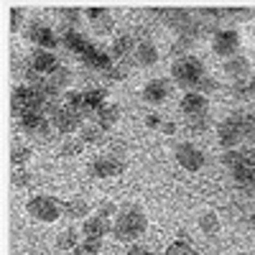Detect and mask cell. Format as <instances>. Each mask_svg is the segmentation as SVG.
Wrapping results in <instances>:
<instances>
[{"instance_id":"1","label":"cell","mask_w":255,"mask_h":255,"mask_svg":"<svg viewBox=\"0 0 255 255\" xmlns=\"http://www.w3.org/2000/svg\"><path fill=\"white\" fill-rule=\"evenodd\" d=\"M148 230V217L145 212L135 204H128L120 209L118 220L113 222V235L120 240V243H133L138 240L143 232Z\"/></svg>"},{"instance_id":"2","label":"cell","mask_w":255,"mask_h":255,"mask_svg":"<svg viewBox=\"0 0 255 255\" xmlns=\"http://www.w3.org/2000/svg\"><path fill=\"white\" fill-rule=\"evenodd\" d=\"M204 64L197 59V56H184V59H176L174 61V67H171V77L174 82L179 84V87L189 90V92H194L197 90V84L202 82L204 77Z\"/></svg>"},{"instance_id":"3","label":"cell","mask_w":255,"mask_h":255,"mask_svg":"<svg viewBox=\"0 0 255 255\" xmlns=\"http://www.w3.org/2000/svg\"><path fill=\"white\" fill-rule=\"evenodd\" d=\"M26 212L38 222H56L64 215V202H59L49 194H38V197L28 199Z\"/></svg>"},{"instance_id":"4","label":"cell","mask_w":255,"mask_h":255,"mask_svg":"<svg viewBox=\"0 0 255 255\" xmlns=\"http://www.w3.org/2000/svg\"><path fill=\"white\" fill-rule=\"evenodd\" d=\"M46 102H49V100L41 95L36 87H28V84H20V87H15V92H13V110H15L18 115L44 113Z\"/></svg>"},{"instance_id":"5","label":"cell","mask_w":255,"mask_h":255,"mask_svg":"<svg viewBox=\"0 0 255 255\" xmlns=\"http://www.w3.org/2000/svg\"><path fill=\"white\" fill-rule=\"evenodd\" d=\"M245 138V115L240 113H232L230 118L222 120L220 125V133H217V140L225 151H232V148H238L240 140Z\"/></svg>"},{"instance_id":"6","label":"cell","mask_w":255,"mask_h":255,"mask_svg":"<svg viewBox=\"0 0 255 255\" xmlns=\"http://www.w3.org/2000/svg\"><path fill=\"white\" fill-rule=\"evenodd\" d=\"M23 36L31 41V44H36L41 51H51V49H56V46L61 44V38H56V33H54L46 23H36V20L26 26Z\"/></svg>"},{"instance_id":"7","label":"cell","mask_w":255,"mask_h":255,"mask_svg":"<svg viewBox=\"0 0 255 255\" xmlns=\"http://www.w3.org/2000/svg\"><path fill=\"white\" fill-rule=\"evenodd\" d=\"M212 49H215L217 56H225V59H232L238 56V49H240V33L235 28H222L212 36Z\"/></svg>"},{"instance_id":"8","label":"cell","mask_w":255,"mask_h":255,"mask_svg":"<svg viewBox=\"0 0 255 255\" xmlns=\"http://www.w3.org/2000/svg\"><path fill=\"white\" fill-rule=\"evenodd\" d=\"M153 15H158L163 23L171 31H176L179 36L189 28L191 20H194V13L186 10V8H158V10H153Z\"/></svg>"},{"instance_id":"9","label":"cell","mask_w":255,"mask_h":255,"mask_svg":"<svg viewBox=\"0 0 255 255\" xmlns=\"http://www.w3.org/2000/svg\"><path fill=\"white\" fill-rule=\"evenodd\" d=\"M125 171V161L118 156H100L90 163V176L95 179H110V176H120Z\"/></svg>"},{"instance_id":"10","label":"cell","mask_w":255,"mask_h":255,"mask_svg":"<svg viewBox=\"0 0 255 255\" xmlns=\"http://www.w3.org/2000/svg\"><path fill=\"white\" fill-rule=\"evenodd\" d=\"M18 120H20V128L33 138H46L54 128L44 113H26V115H18Z\"/></svg>"},{"instance_id":"11","label":"cell","mask_w":255,"mask_h":255,"mask_svg":"<svg viewBox=\"0 0 255 255\" xmlns=\"http://www.w3.org/2000/svg\"><path fill=\"white\" fill-rule=\"evenodd\" d=\"M82 123H84V118L79 115V113H74L72 108H61L54 118H51V125L56 128L59 133H64V135H72V133H77L79 128H82Z\"/></svg>"},{"instance_id":"12","label":"cell","mask_w":255,"mask_h":255,"mask_svg":"<svg viewBox=\"0 0 255 255\" xmlns=\"http://www.w3.org/2000/svg\"><path fill=\"white\" fill-rule=\"evenodd\" d=\"M176 161H179L181 168H186V171H199L204 166V153L191 143H179L176 145Z\"/></svg>"},{"instance_id":"13","label":"cell","mask_w":255,"mask_h":255,"mask_svg":"<svg viewBox=\"0 0 255 255\" xmlns=\"http://www.w3.org/2000/svg\"><path fill=\"white\" fill-rule=\"evenodd\" d=\"M82 61H84V67H87V69H92V72H108L110 67H113V56H110V51H105V49H100V46H90L87 49V54H84L82 56Z\"/></svg>"},{"instance_id":"14","label":"cell","mask_w":255,"mask_h":255,"mask_svg":"<svg viewBox=\"0 0 255 255\" xmlns=\"http://www.w3.org/2000/svg\"><path fill=\"white\" fill-rule=\"evenodd\" d=\"M168 95H171V82L161 79V77L151 79V82L143 87V100H145L148 105H161Z\"/></svg>"},{"instance_id":"15","label":"cell","mask_w":255,"mask_h":255,"mask_svg":"<svg viewBox=\"0 0 255 255\" xmlns=\"http://www.w3.org/2000/svg\"><path fill=\"white\" fill-rule=\"evenodd\" d=\"M61 46L67 49V51H72V54H77L79 59L87 54V49L92 46V41L84 36V33H79V31H72V28H64V33H61Z\"/></svg>"},{"instance_id":"16","label":"cell","mask_w":255,"mask_h":255,"mask_svg":"<svg viewBox=\"0 0 255 255\" xmlns=\"http://www.w3.org/2000/svg\"><path fill=\"white\" fill-rule=\"evenodd\" d=\"M113 232V222L102 215H95V217H87L82 225V235L84 238H92V240H102L105 235Z\"/></svg>"},{"instance_id":"17","label":"cell","mask_w":255,"mask_h":255,"mask_svg":"<svg viewBox=\"0 0 255 255\" xmlns=\"http://www.w3.org/2000/svg\"><path fill=\"white\" fill-rule=\"evenodd\" d=\"M209 110V100L207 95H199V92H186L181 97V113L186 118H194V115H207Z\"/></svg>"},{"instance_id":"18","label":"cell","mask_w":255,"mask_h":255,"mask_svg":"<svg viewBox=\"0 0 255 255\" xmlns=\"http://www.w3.org/2000/svg\"><path fill=\"white\" fill-rule=\"evenodd\" d=\"M87 20H90V26L97 36H105V33H110L113 31V15L108 8H87Z\"/></svg>"},{"instance_id":"19","label":"cell","mask_w":255,"mask_h":255,"mask_svg":"<svg viewBox=\"0 0 255 255\" xmlns=\"http://www.w3.org/2000/svg\"><path fill=\"white\" fill-rule=\"evenodd\" d=\"M158 61V49L151 44V41H138V49L130 56L133 67H153Z\"/></svg>"},{"instance_id":"20","label":"cell","mask_w":255,"mask_h":255,"mask_svg":"<svg viewBox=\"0 0 255 255\" xmlns=\"http://www.w3.org/2000/svg\"><path fill=\"white\" fill-rule=\"evenodd\" d=\"M135 49H138V41L133 36H118L113 41V46H110V56L115 61H130Z\"/></svg>"},{"instance_id":"21","label":"cell","mask_w":255,"mask_h":255,"mask_svg":"<svg viewBox=\"0 0 255 255\" xmlns=\"http://www.w3.org/2000/svg\"><path fill=\"white\" fill-rule=\"evenodd\" d=\"M222 163L230 168V171H235V168H240V166L255 163V153L250 151V148H232V151L222 153Z\"/></svg>"},{"instance_id":"22","label":"cell","mask_w":255,"mask_h":255,"mask_svg":"<svg viewBox=\"0 0 255 255\" xmlns=\"http://www.w3.org/2000/svg\"><path fill=\"white\" fill-rule=\"evenodd\" d=\"M225 74L232 79V82H240V79H248L250 77V61L248 56H232L225 61Z\"/></svg>"},{"instance_id":"23","label":"cell","mask_w":255,"mask_h":255,"mask_svg":"<svg viewBox=\"0 0 255 255\" xmlns=\"http://www.w3.org/2000/svg\"><path fill=\"white\" fill-rule=\"evenodd\" d=\"M31 67L38 72V74H51V72H56L59 69V64H56V54L54 51H36L33 56H31Z\"/></svg>"},{"instance_id":"24","label":"cell","mask_w":255,"mask_h":255,"mask_svg":"<svg viewBox=\"0 0 255 255\" xmlns=\"http://www.w3.org/2000/svg\"><path fill=\"white\" fill-rule=\"evenodd\" d=\"M87 215H90V202L87 199L74 197V199L64 202V217H69V220H87Z\"/></svg>"},{"instance_id":"25","label":"cell","mask_w":255,"mask_h":255,"mask_svg":"<svg viewBox=\"0 0 255 255\" xmlns=\"http://www.w3.org/2000/svg\"><path fill=\"white\" fill-rule=\"evenodd\" d=\"M95 120H97V125L105 128V130H110V128L120 120V108H118V105H105V108L97 110Z\"/></svg>"},{"instance_id":"26","label":"cell","mask_w":255,"mask_h":255,"mask_svg":"<svg viewBox=\"0 0 255 255\" xmlns=\"http://www.w3.org/2000/svg\"><path fill=\"white\" fill-rule=\"evenodd\" d=\"M232 179H235V184L243 186V189H253L255 186V163L235 168V171H232Z\"/></svg>"},{"instance_id":"27","label":"cell","mask_w":255,"mask_h":255,"mask_svg":"<svg viewBox=\"0 0 255 255\" xmlns=\"http://www.w3.org/2000/svg\"><path fill=\"white\" fill-rule=\"evenodd\" d=\"M105 133H108V130H105L102 125L95 123V125H84L82 133H79V138H82L84 143H90V145H100V143H105V138H108Z\"/></svg>"},{"instance_id":"28","label":"cell","mask_w":255,"mask_h":255,"mask_svg":"<svg viewBox=\"0 0 255 255\" xmlns=\"http://www.w3.org/2000/svg\"><path fill=\"white\" fill-rule=\"evenodd\" d=\"M253 15H255L253 8H225V23H230L232 28V23H243V20H250Z\"/></svg>"},{"instance_id":"29","label":"cell","mask_w":255,"mask_h":255,"mask_svg":"<svg viewBox=\"0 0 255 255\" xmlns=\"http://www.w3.org/2000/svg\"><path fill=\"white\" fill-rule=\"evenodd\" d=\"M199 230L204 232L207 238H215L217 232H220V220H217V215H212V212H204V215L199 217Z\"/></svg>"},{"instance_id":"30","label":"cell","mask_w":255,"mask_h":255,"mask_svg":"<svg viewBox=\"0 0 255 255\" xmlns=\"http://www.w3.org/2000/svg\"><path fill=\"white\" fill-rule=\"evenodd\" d=\"M77 245H79V235H77V230H72V227H67L56 238V248L59 250H74Z\"/></svg>"},{"instance_id":"31","label":"cell","mask_w":255,"mask_h":255,"mask_svg":"<svg viewBox=\"0 0 255 255\" xmlns=\"http://www.w3.org/2000/svg\"><path fill=\"white\" fill-rule=\"evenodd\" d=\"M100 250H102V240H92V238H84L74 250H72V255H100Z\"/></svg>"},{"instance_id":"32","label":"cell","mask_w":255,"mask_h":255,"mask_svg":"<svg viewBox=\"0 0 255 255\" xmlns=\"http://www.w3.org/2000/svg\"><path fill=\"white\" fill-rule=\"evenodd\" d=\"M130 67H133L130 61H115L113 67L105 72V77H108L110 82H120V79H125L128 74H130Z\"/></svg>"},{"instance_id":"33","label":"cell","mask_w":255,"mask_h":255,"mask_svg":"<svg viewBox=\"0 0 255 255\" xmlns=\"http://www.w3.org/2000/svg\"><path fill=\"white\" fill-rule=\"evenodd\" d=\"M49 82L54 84L56 90H67L69 84H72V72H69L67 67H59L56 72H51V74H49Z\"/></svg>"},{"instance_id":"34","label":"cell","mask_w":255,"mask_h":255,"mask_svg":"<svg viewBox=\"0 0 255 255\" xmlns=\"http://www.w3.org/2000/svg\"><path fill=\"white\" fill-rule=\"evenodd\" d=\"M194 44L197 41L194 38H186V36H179L176 41H174V46H171V54L176 56V59H184V56H191L189 51L194 49Z\"/></svg>"},{"instance_id":"35","label":"cell","mask_w":255,"mask_h":255,"mask_svg":"<svg viewBox=\"0 0 255 255\" xmlns=\"http://www.w3.org/2000/svg\"><path fill=\"white\" fill-rule=\"evenodd\" d=\"M28 158H31V148L23 145V143H15L13 151H10V161H13L18 168H23V166L28 163Z\"/></svg>"},{"instance_id":"36","label":"cell","mask_w":255,"mask_h":255,"mask_svg":"<svg viewBox=\"0 0 255 255\" xmlns=\"http://www.w3.org/2000/svg\"><path fill=\"white\" fill-rule=\"evenodd\" d=\"M166 255H197V250H194V245H191L189 240H174L171 245L166 248Z\"/></svg>"},{"instance_id":"37","label":"cell","mask_w":255,"mask_h":255,"mask_svg":"<svg viewBox=\"0 0 255 255\" xmlns=\"http://www.w3.org/2000/svg\"><path fill=\"white\" fill-rule=\"evenodd\" d=\"M59 15H61V23H64V28H72V31H77V26H79V10L77 8H61L59 10Z\"/></svg>"},{"instance_id":"38","label":"cell","mask_w":255,"mask_h":255,"mask_svg":"<svg viewBox=\"0 0 255 255\" xmlns=\"http://www.w3.org/2000/svg\"><path fill=\"white\" fill-rule=\"evenodd\" d=\"M82 145H84V140L82 138H67V140H64L61 143V156H77L79 151H82Z\"/></svg>"},{"instance_id":"39","label":"cell","mask_w":255,"mask_h":255,"mask_svg":"<svg viewBox=\"0 0 255 255\" xmlns=\"http://www.w3.org/2000/svg\"><path fill=\"white\" fill-rule=\"evenodd\" d=\"M230 95L235 97V100H245V97H250V92H248V82H245V79L232 82V84H230Z\"/></svg>"},{"instance_id":"40","label":"cell","mask_w":255,"mask_h":255,"mask_svg":"<svg viewBox=\"0 0 255 255\" xmlns=\"http://www.w3.org/2000/svg\"><path fill=\"white\" fill-rule=\"evenodd\" d=\"M191 130H207L209 128V115H194V118H186Z\"/></svg>"},{"instance_id":"41","label":"cell","mask_w":255,"mask_h":255,"mask_svg":"<svg viewBox=\"0 0 255 255\" xmlns=\"http://www.w3.org/2000/svg\"><path fill=\"white\" fill-rule=\"evenodd\" d=\"M215 87H217V82H215V79H212L209 74H204V77H202V82L197 84V90H194V92H199V95H204V92H212V90H215Z\"/></svg>"},{"instance_id":"42","label":"cell","mask_w":255,"mask_h":255,"mask_svg":"<svg viewBox=\"0 0 255 255\" xmlns=\"http://www.w3.org/2000/svg\"><path fill=\"white\" fill-rule=\"evenodd\" d=\"M97 215H102V217H113V215H120V209H118V204H110V202H102L100 207H97Z\"/></svg>"},{"instance_id":"43","label":"cell","mask_w":255,"mask_h":255,"mask_svg":"<svg viewBox=\"0 0 255 255\" xmlns=\"http://www.w3.org/2000/svg\"><path fill=\"white\" fill-rule=\"evenodd\" d=\"M28 181H31V174L26 171V168H18V171L13 174V184L20 189V186H28Z\"/></svg>"},{"instance_id":"44","label":"cell","mask_w":255,"mask_h":255,"mask_svg":"<svg viewBox=\"0 0 255 255\" xmlns=\"http://www.w3.org/2000/svg\"><path fill=\"white\" fill-rule=\"evenodd\" d=\"M10 26H13V31L23 26V8H10Z\"/></svg>"},{"instance_id":"45","label":"cell","mask_w":255,"mask_h":255,"mask_svg":"<svg viewBox=\"0 0 255 255\" xmlns=\"http://www.w3.org/2000/svg\"><path fill=\"white\" fill-rule=\"evenodd\" d=\"M245 138L255 140V113L245 115Z\"/></svg>"},{"instance_id":"46","label":"cell","mask_w":255,"mask_h":255,"mask_svg":"<svg viewBox=\"0 0 255 255\" xmlns=\"http://www.w3.org/2000/svg\"><path fill=\"white\" fill-rule=\"evenodd\" d=\"M128 255H153V250L148 248V245H130V250H128Z\"/></svg>"},{"instance_id":"47","label":"cell","mask_w":255,"mask_h":255,"mask_svg":"<svg viewBox=\"0 0 255 255\" xmlns=\"http://www.w3.org/2000/svg\"><path fill=\"white\" fill-rule=\"evenodd\" d=\"M145 125H148V128H158V125H161V118H158V115H148V118H145Z\"/></svg>"},{"instance_id":"48","label":"cell","mask_w":255,"mask_h":255,"mask_svg":"<svg viewBox=\"0 0 255 255\" xmlns=\"http://www.w3.org/2000/svg\"><path fill=\"white\" fill-rule=\"evenodd\" d=\"M248 92H250V100H255V74L248 79Z\"/></svg>"},{"instance_id":"49","label":"cell","mask_w":255,"mask_h":255,"mask_svg":"<svg viewBox=\"0 0 255 255\" xmlns=\"http://www.w3.org/2000/svg\"><path fill=\"white\" fill-rule=\"evenodd\" d=\"M250 225H253V230H255V215H253V217H250Z\"/></svg>"},{"instance_id":"50","label":"cell","mask_w":255,"mask_h":255,"mask_svg":"<svg viewBox=\"0 0 255 255\" xmlns=\"http://www.w3.org/2000/svg\"><path fill=\"white\" fill-rule=\"evenodd\" d=\"M232 255H245V253H232Z\"/></svg>"}]
</instances>
